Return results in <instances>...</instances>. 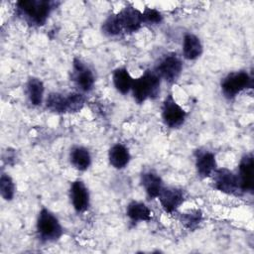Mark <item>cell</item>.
Listing matches in <instances>:
<instances>
[{"label":"cell","mask_w":254,"mask_h":254,"mask_svg":"<svg viewBox=\"0 0 254 254\" xmlns=\"http://www.w3.org/2000/svg\"><path fill=\"white\" fill-rule=\"evenodd\" d=\"M220 86L223 95L228 99H232L243 90L252 88L253 79L250 74L244 70L233 71L228 73L221 80Z\"/></svg>","instance_id":"4"},{"label":"cell","mask_w":254,"mask_h":254,"mask_svg":"<svg viewBox=\"0 0 254 254\" xmlns=\"http://www.w3.org/2000/svg\"><path fill=\"white\" fill-rule=\"evenodd\" d=\"M213 187L226 194H237L240 192L236 174L227 168L216 169L212 174Z\"/></svg>","instance_id":"7"},{"label":"cell","mask_w":254,"mask_h":254,"mask_svg":"<svg viewBox=\"0 0 254 254\" xmlns=\"http://www.w3.org/2000/svg\"><path fill=\"white\" fill-rule=\"evenodd\" d=\"M185 191L175 187H164L158 199L163 209L168 213H174L185 201Z\"/></svg>","instance_id":"10"},{"label":"cell","mask_w":254,"mask_h":254,"mask_svg":"<svg viewBox=\"0 0 254 254\" xmlns=\"http://www.w3.org/2000/svg\"><path fill=\"white\" fill-rule=\"evenodd\" d=\"M0 192L5 200H11L15 194V184L9 175L2 174L0 178Z\"/></svg>","instance_id":"25"},{"label":"cell","mask_w":254,"mask_h":254,"mask_svg":"<svg viewBox=\"0 0 254 254\" xmlns=\"http://www.w3.org/2000/svg\"><path fill=\"white\" fill-rule=\"evenodd\" d=\"M112 81L118 92L127 94L132 88L134 78L131 76L127 68L118 67L112 73Z\"/></svg>","instance_id":"18"},{"label":"cell","mask_w":254,"mask_h":254,"mask_svg":"<svg viewBox=\"0 0 254 254\" xmlns=\"http://www.w3.org/2000/svg\"><path fill=\"white\" fill-rule=\"evenodd\" d=\"M47 108L55 113H66L65 95L59 92H52L46 99Z\"/></svg>","instance_id":"21"},{"label":"cell","mask_w":254,"mask_h":254,"mask_svg":"<svg viewBox=\"0 0 254 254\" xmlns=\"http://www.w3.org/2000/svg\"><path fill=\"white\" fill-rule=\"evenodd\" d=\"M202 220V213L199 209H191L182 213L181 222L190 230L195 229Z\"/></svg>","instance_id":"22"},{"label":"cell","mask_w":254,"mask_h":254,"mask_svg":"<svg viewBox=\"0 0 254 254\" xmlns=\"http://www.w3.org/2000/svg\"><path fill=\"white\" fill-rule=\"evenodd\" d=\"M108 160L113 168L121 170L128 166L131 160V155L124 145L118 143L109 149Z\"/></svg>","instance_id":"15"},{"label":"cell","mask_w":254,"mask_h":254,"mask_svg":"<svg viewBox=\"0 0 254 254\" xmlns=\"http://www.w3.org/2000/svg\"><path fill=\"white\" fill-rule=\"evenodd\" d=\"M17 9L30 25L42 26L46 23L53 10L52 2L47 0H21L17 2Z\"/></svg>","instance_id":"2"},{"label":"cell","mask_w":254,"mask_h":254,"mask_svg":"<svg viewBox=\"0 0 254 254\" xmlns=\"http://www.w3.org/2000/svg\"><path fill=\"white\" fill-rule=\"evenodd\" d=\"M161 78L152 70H146L141 76L134 79L132 95L136 103L142 104L147 99H155L160 93Z\"/></svg>","instance_id":"1"},{"label":"cell","mask_w":254,"mask_h":254,"mask_svg":"<svg viewBox=\"0 0 254 254\" xmlns=\"http://www.w3.org/2000/svg\"><path fill=\"white\" fill-rule=\"evenodd\" d=\"M116 15L124 33L137 32L143 25L142 12L132 5L125 6Z\"/></svg>","instance_id":"11"},{"label":"cell","mask_w":254,"mask_h":254,"mask_svg":"<svg viewBox=\"0 0 254 254\" xmlns=\"http://www.w3.org/2000/svg\"><path fill=\"white\" fill-rule=\"evenodd\" d=\"M70 200L73 208L77 212H84L89 206V192L84 183L80 180L74 181L69 190Z\"/></svg>","instance_id":"12"},{"label":"cell","mask_w":254,"mask_h":254,"mask_svg":"<svg viewBox=\"0 0 254 254\" xmlns=\"http://www.w3.org/2000/svg\"><path fill=\"white\" fill-rule=\"evenodd\" d=\"M65 100H66V113L80 111L85 102L84 96L79 92H70L66 94Z\"/></svg>","instance_id":"24"},{"label":"cell","mask_w":254,"mask_h":254,"mask_svg":"<svg viewBox=\"0 0 254 254\" xmlns=\"http://www.w3.org/2000/svg\"><path fill=\"white\" fill-rule=\"evenodd\" d=\"M183 70V63L176 53H170L164 56L156 66L155 72L161 79L169 83L176 82Z\"/></svg>","instance_id":"5"},{"label":"cell","mask_w":254,"mask_h":254,"mask_svg":"<svg viewBox=\"0 0 254 254\" xmlns=\"http://www.w3.org/2000/svg\"><path fill=\"white\" fill-rule=\"evenodd\" d=\"M126 214L133 222L149 221L152 219L151 209L143 202L131 201L126 208Z\"/></svg>","instance_id":"19"},{"label":"cell","mask_w":254,"mask_h":254,"mask_svg":"<svg viewBox=\"0 0 254 254\" xmlns=\"http://www.w3.org/2000/svg\"><path fill=\"white\" fill-rule=\"evenodd\" d=\"M215 155L209 151H198L195 155V168L201 179L212 176L216 168Z\"/></svg>","instance_id":"13"},{"label":"cell","mask_w":254,"mask_h":254,"mask_svg":"<svg viewBox=\"0 0 254 254\" xmlns=\"http://www.w3.org/2000/svg\"><path fill=\"white\" fill-rule=\"evenodd\" d=\"M202 44L195 35L187 34L183 40V56L189 61H193L199 58L202 54Z\"/></svg>","instance_id":"16"},{"label":"cell","mask_w":254,"mask_h":254,"mask_svg":"<svg viewBox=\"0 0 254 254\" xmlns=\"http://www.w3.org/2000/svg\"><path fill=\"white\" fill-rule=\"evenodd\" d=\"M69 161L72 167L78 171H85L91 164L89 151L82 146H74L70 150Z\"/></svg>","instance_id":"17"},{"label":"cell","mask_w":254,"mask_h":254,"mask_svg":"<svg viewBox=\"0 0 254 254\" xmlns=\"http://www.w3.org/2000/svg\"><path fill=\"white\" fill-rule=\"evenodd\" d=\"M187 118L186 110L175 100L170 93L162 104V119L169 128H178L184 124Z\"/></svg>","instance_id":"6"},{"label":"cell","mask_w":254,"mask_h":254,"mask_svg":"<svg viewBox=\"0 0 254 254\" xmlns=\"http://www.w3.org/2000/svg\"><path fill=\"white\" fill-rule=\"evenodd\" d=\"M142 21L145 25H159L163 21V15L158 10L147 7L142 12Z\"/></svg>","instance_id":"26"},{"label":"cell","mask_w":254,"mask_h":254,"mask_svg":"<svg viewBox=\"0 0 254 254\" xmlns=\"http://www.w3.org/2000/svg\"><path fill=\"white\" fill-rule=\"evenodd\" d=\"M36 228L39 238L44 242H55L64 233L57 216L47 208H42L39 212Z\"/></svg>","instance_id":"3"},{"label":"cell","mask_w":254,"mask_h":254,"mask_svg":"<svg viewBox=\"0 0 254 254\" xmlns=\"http://www.w3.org/2000/svg\"><path fill=\"white\" fill-rule=\"evenodd\" d=\"M44 83L41 79L37 77H30L26 84V93L30 100V102L35 105L39 106L43 102L44 98Z\"/></svg>","instance_id":"20"},{"label":"cell","mask_w":254,"mask_h":254,"mask_svg":"<svg viewBox=\"0 0 254 254\" xmlns=\"http://www.w3.org/2000/svg\"><path fill=\"white\" fill-rule=\"evenodd\" d=\"M72 80L82 92H89L95 82L93 71L81 60L75 58L72 62Z\"/></svg>","instance_id":"8"},{"label":"cell","mask_w":254,"mask_h":254,"mask_svg":"<svg viewBox=\"0 0 254 254\" xmlns=\"http://www.w3.org/2000/svg\"><path fill=\"white\" fill-rule=\"evenodd\" d=\"M102 33L108 37H115L123 33L116 14L108 16L102 24Z\"/></svg>","instance_id":"23"},{"label":"cell","mask_w":254,"mask_h":254,"mask_svg":"<svg viewBox=\"0 0 254 254\" xmlns=\"http://www.w3.org/2000/svg\"><path fill=\"white\" fill-rule=\"evenodd\" d=\"M236 176L240 192H252L254 185V159L251 153L245 154L241 158Z\"/></svg>","instance_id":"9"},{"label":"cell","mask_w":254,"mask_h":254,"mask_svg":"<svg viewBox=\"0 0 254 254\" xmlns=\"http://www.w3.org/2000/svg\"><path fill=\"white\" fill-rule=\"evenodd\" d=\"M141 185L150 199L158 197L164 188L161 177L152 171L144 172L141 175Z\"/></svg>","instance_id":"14"}]
</instances>
